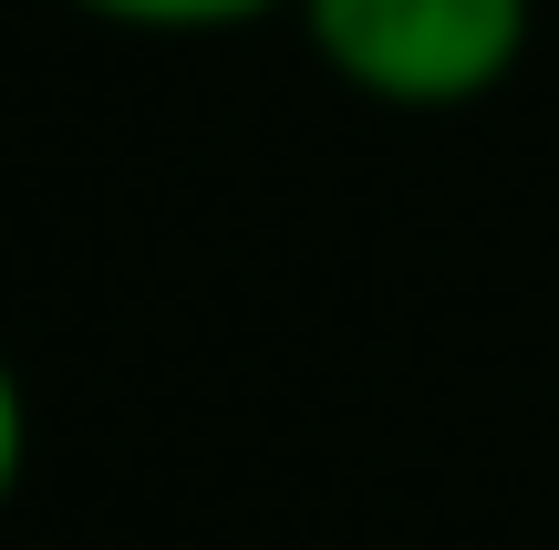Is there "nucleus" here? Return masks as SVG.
Listing matches in <instances>:
<instances>
[{
  "instance_id": "1",
  "label": "nucleus",
  "mask_w": 559,
  "mask_h": 550,
  "mask_svg": "<svg viewBox=\"0 0 559 550\" xmlns=\"http://www.w3.org/2000/svg\"><path fill=\"white\" fill-rule=\"evenodd\" d=\"M290 11L353 94L404 115L498 94L528 52V0H290Z\"/></svg>"
},
{
  "instance_id": "2",
  "label": "nucleus",
  "mask_w": 559,
  "mask_h": 550,
  "mask_svg": "<svg viewBox=\"0 0 559 550\" xmlns=\"http://www.w3.org/2000/svg\"><path fill=\"white\" fill-rule=\"evenodd\" d=\"M94 21H124V32H239V21L280 11V0H73Z\"/></svg>"
},
{
  "instance_id": "3",
  "label": "nucleus",
  "mask_w": 559,
  "mask_h": 550,
  "mask_svg": "<svg viewBox=\"0 0 559 550\" xmlns=\"http://www.w3.org/2000/svg\"><path fill=\"white\" fill-rule=\"evenodd\" d=\"M21 468H32V395H21V374L0 364V510L21 499Z\"/></svg>"
}]
</instances>
